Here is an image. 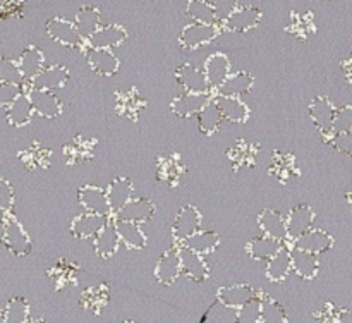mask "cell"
<instances>
[{
	"instance_id": "cell-52",
	"label": "cell",
	"mask_w": 352,
	"mask_h": 323,
	"mask_svg": "<svg viewBox=\"0 0 352 323\" xmlns=\"http://www.w3.org/2000/svg\"><path fill=\"white\" fill-rule=\"evenodd\" d=\"M21 89H23V85L0 81V109H9L10 103L23 93Z\"/></svg>"
},
{
	"instance_id": "cell-9",
	"label": "cell",
	"mask_w": 352,
	"mask_h": 323,
	"mask_svg": "<svg viewBox=\"0 0 352 323\" xmlns=\"http://www.w3.org/2000/svg\"><path fill=\"white\" fill-rule=\"evenodd\" d=\"M285 222H287V237L296 241L306 230L311 229L315 222V212L309 205H298L289 212Z\"/></svg>"
},
{
	"instance_id": "cell-60",
	"label": "cell",
	"mask_w": 352,
	"mask_h": 323,
	"mask_svg": "<svg viewBox=\"0 0 352 323\" xmlns=\"http://www.w3.org/2000/svg\"><path fill=\"white\" fill-rule=\"evenodd\" d=\"M2 322H3V309L0 308V323H2Z\"/></svg>"
},
{
	"instance_id": "cell-1",
	"label": "cell",
	"mask_w": 352,
	"mask_h": 323,
	"mask_svg": "<svg viewBox=\"0 0 352 323\" xmlns=\"http://www.w3.org/2000/svg\"><path fill=\"white\" fill-rule=\"evenodd\" d=\"M6 234H3V244L7 249L16 256H26L33 249V243H31L30 234L23 227V223L12 216L10 213L6 215Z\"/></svg>"
},
{
	"instance_id": "cell-41",
	"label": "cell",
	"mask_w": 352,
	"mask_h": 323,
	"mask_svg": "<svg viewBox=\"0 0 352 323\" xmlns=\"http://www.w3.org/2000/svg\"><path fill=\"white\" fill-rule=\"evenodd\" d=\"M182 172H184V167H182L179 155H172V157L162 158L158 162V177L162 181L168 182L172 188H175L179 184V179H181Z\"/></svg>"
},
{
	"instance_id": "cell-17",
	"label": "cell",
	"mask_w": 352,
	"mask_h": 323,
	"mask_svg": "<svg viewBox=\"0 0 352 323\" xmlns=\"http://www.w3.org/2000/svg\"><path fill=\"white\" fill-rule=\"evenodd\" d=\"M205 74L208 79L210 88L219 89L222 86V82L226 81L230 76V60L226 54L219 52V54H213L206 58L205 62Z\"/></svg>"
},
{
	"instance_id": "cell-14",
	"label": "cell",
	"mask_w": 352,
	"mask_h": 323,
	"mask_svg": "<svg viewBox=\"0 0 352 323\" xmlns=\"http://www.w3.org/2000/svg\"><path fill=\"white\" fill-rule=\"evenodd\" d=\"M175 79H177V82L186 89V91L208 93L210 89L205 71L198 69L196 65L182 64L181 67L175 71Z\"/></svg>"
},
{
	"instance_id": "cell-5",
	"label": "cell",
	"mask_w": 352,
	"mask_h": 323,
	"mask_svg": "<svg viewBox=\"0 0 352 323\" xmlns=\"http://www.w3.org/2000/svg\"><path fill=\"white\" fill-rule=\"evenodd\" d=\"M79 205L86 210V212L100 213V215H109L112 212L109 203V194H107V189L98 188V186H85V188L79 189L78 192Z\"/></svg>"
},
{
	"instance_id": "cell-7",
	"label": "cell",
	"mask_w": 352,
	"mask_h": 323,
	"mask_svg": "<svg viewBox=\"0 0 352 323\" xmlns=\"http://www.w3.org/2000/svg\"><path fill=\"white\" fill-rule=\"evenodd\" d=\"M258 296H260V292L248 284L227 285V287H220L217 291V299H219L220 304L229 306V308L236 309V311L237 308H241V306L246 304L251 299L258 298Z\"/></svg>"
},
{
	"instance_id": "cell-32",
	"label": "cell",
	"mask_w": 352,
	"mask_h": 323,
	"mask_svg": "<svg viewBox=\"0 0 352 323\" xmlns=\"http://www.w3.org/2000/svg\"><path fill=\"white\" fill-rule=\"evenodd\" d=\"M253 85H254L253 76L246 71H239L230 74L217 91H219V95H226V96H243L251 91Z\"/></svg>"
},
{
	"instance_id": "cell-4",
	"label": "cell",
	"mask_w": 352,
	"mask_h": 323,
	"mask_svg": "<svg viewBox=\"0 0 352 323\" xmlns=\"http://www.w3.org/2000/svg\"><path fill=\"white\" fill-rule=\"evenodd\" d=\"M31 103L34 107V112L38 115L45 117V119H55L62 113V103L57 98L52 89H40V88H31L28 89Z\"/></svg>"
},
{
	"instance_id": "cell-16",
	"label": "cell",
	"mask_w": 352,
	"mask_h": 323,
	"mask_svg": "<svg viewBox=\"0 0 352 323\" xmlns=\"http://www.w3.org/2000/svg\"><path fill=\"white\" fill-rule=\"evenodd\" d=\"M309 117L315 122V126L322 131L323 134H333V119H336V109L330 103L327 96H318L309 105Z\"/></svg>"
},
{
	"instance_id": "cell-30",
	"label": "cell",
	"mask_w": 352,
	"mask_h": 323,
	"mask_svg": "<svg viewBox=\"0 0 352 323\" xmlns=\"http://www.w3.org/2000/svg\"><path fill=\"white\" fill-rule=\"evenodd\" d=\"M116 107L119 115L129 117V119H138L141 110L144 109V100L136 88H129L126 91L117 93Z\"/></svg>"
},
{
	"instance_id": "cell-8",
	"label": "cell",
	"mask_w": 352,
	"mask_h": 323,
	"mask_svg": "<svg viewBox=\"0 0 352 323\" xmlns=\"http://www.w3.org/2000/svg\"><path fill=\"white\" fill-rule=\"evenodd\" d=\"M261 21V12L256 7H237L226 21H223V26L227 31H232V33H246V31L253 30L260 24Z\"/></svg>"
},
{
	"instance_id": "cell-58",
	"label": "cell",
	"mask_w": 352,
	"mask_h": 323,
	"mask_svg": "<svg viewBox=\"0 0 352 323\" xmlns=\"http://www.w3.org/2000/svg\"><path fill=\"white\" fill-rule=\"evenodd\" d=\"M3 234H6V222H0V244L3 243Z\"/></svg>"
},
{
	"instance_id": "cell-53",
	"label": "cell",
	"mask_w": 352,
	"mask_h": 323,
	"mask_svg": "<svg viewBox=\"0 0 352 323\" xmlns=\"http://www.w3.org/2000/svg\"><path fill=\"white\" fill-rule=\"evenodd\" d=\"M329 141L339 153L346 155V157H352V131L333 133L332 137H329Z\"/></svg>"
},
{
	"instance_id": "cell-29",
	"label": "cell",
	"mask_w": 352,
	"mask_h": 323,
	"mask_svg": "<svg viewBox=\"0 0 352 323\" xmlns=\"http://www.w3.org/2000/svg\"><path fill=\"white\" fill-rule=\"evenodd\" d=\"M292 267L299 277L305 280H313L318 275V258L315 253H309V251L296 246L292 249Z\"/></svg>"
},
{
	"instance_id": "cell-33",
	"label": "cell",
	"mask_w": 352,
	"mask_h": 323,
	"mask_svg": "<svg viewBox=\"0 0 352 323\" xmlns=\"http://www.w3.org/2000/svg\"><path fill=\"white\" fill-rule=\"evenodd\" d=\"M282 241L274 239L270 236H261V237H254L251 239L250 243L246 244V251L251 258L254 260H270L274 254H277L278 251L282 249Z\"/></svg>"
},
{
	"instance_id": "cell-36",
	"label": "cell",
	"mask_w": 352,
	"mask_h": 323,
	"mask_svg": "<svg viewBox=\"0 0 352 323\" xmlns=\"http://www.w3.org/2000/svg\"><path fill=\"white\" fill-rule=\"evenodd\" d=\"M258 153H260V146L239 140L232 148H230L227 157H229V160L232 162L234 168L239 170V168L243 167H251V165L254 164V160H256Z\"/></svg>"
},
{
	"instance_id": "cell-10",
	"label": "cell",
	"mask_w": 352,
	"mask_h": 323,
	"mask_svg": "<svg viewBox=\"0 0 352 323\" xmlns=\"http://www.w3.org/2000/svg\"><path fill=\"white\" fill-rule=\"evenodd\" d=\"M86 60L89 67L100 76H113L119 71V58L113 55L110 48L89 47L86 50Z\"/></svg>"
},
{
	"instance_id": "cell-55",
	"label": "cell",
	"mask_w": 352,
	"mask_h": 323,
	"mask_svg": "<svg viewBox=\"0 0 352 323\" xmlns=\"http://www.w3.org/2000/svg\"><path fill=\"white\" fill-rule=\"evenodd\" d=\"M213 7H215L217 19L223 23L239 7V0H213Z\"/></svg>"
},
{
	"instance_id": "cell-45",
	"label": "cell",
	"mask_w": 352,
	"mask_h": 323,
	"mask_svg": "<svg viewBox=\"0 0 352 323\" xmlns=\"http://www.w3.org/2000/svg\"><path fill=\"white\" fill-rule=\"evenodd\" d=\"M74 23L82 36H91V34L100 27V10L91 5L82 7V9L76 14Z\"/></svg>"
},
{
	"instance_id": "cell-39",
	"label": "cell",
	"mask_w": 352,
	"mask_h": 323,
	"mask_svg": "<svg viewBox=\"0 0 352 323\" xmlns=\"http://www.w3.org/2000/svg\"><path fill=\"white\" fill-rule=\"evenodd\" d=\"M222 120H223L222 110H220V107L217 105L215 100L206 103V105L198 112V126L203 134L215 133V131L220 127V124H222Z\"/></svg>"
},
{
	"instance_id": "cell-11",
	"label": "cell",
	"mask_w": 352,
	"mask_h": 323,
	"mask_svg": "<svg viewBox=\"0 0 352 323\" xmlns=\"http://www.w3.org/2000/svg\"><path fill=\"white\" fill-rule=\"evenodd\" d=\"M69 71L60 64L48 65L43 67L31 81H28V86L31 88H40V89H58L67 82Z\"/></svg>"
},
{
	"instance_id": "cell-47",
	"label": "cell",
	"mask_w": 352,
	"mask_h": 323,
	"mask_svg": "<svg viewBox=\"0 0 352 323\" xmlns=\"http://www.w3.org/2000/svg\"><path fill=\"white\" fill-rule=\"evenodd\" d=\"M261 322L284 323L287 322V313L272 298H261Z\"/></svg>"
},
{
	"instance_id": "cell-19",
	"label": "cell",
	"mask_w": 352,
	"mask_h": 323,
	"mask_svg": "<svg viewBox=\"0 0 352 323\" xmlns=\"http://www.w3.org/2000/svg\"><path fill=\"white\" fill-rule=\"evenodd\" d=\"M34 113V107L28 93H21L7 109V122L12 127H24L31 122Z\"/></svg>"
},
{
	"instance_id": "cell-24",
	"label": "cell",
	"mask_w": 352,
	"mask_h": 323,
	"mask_svg": "<svg viewBox=\"0 0 352 323\" xmlns=\"http://www.w3.org/2000/svg\"><path fill=\"white\" fill-rule=\"evenodd\" d=\"M107 194H109V203L110 208H112V213H117L122 206H126L134 198V186L129 179L117 177L109 186Z\"/></svg>"
},
{
	"instance_id": "cell-3",
	"label": "cell",
	"mask_w": 352,
	"mask_h": 323,
	"mask_svg": "<svg viewBox=\"0 0 352 323\" xmlns=\"http://www.w3.org/2000/svg\"><path fill=\"white\" fill-rule=\"evenodd\" d=\"M47 34L57 43L65 47H79L82 43V34L79 33L76 23L62 17H54L47 23Z\"/></svg>"
},
{
	"instance_id": "cell-59",
	"label": "cell",
	"mask_w": 352,
	"mask_h": 323,
	"mask_svg": "<svg viewBox=\"0 0 352 323\" xmlns=\"http://www.w3.org/2000/svg\"><path fill=\"white\" fill-rule=\"evenodd\" d=\"M6 215L7 213L3 212V210H0V222H2V220H6Z\"/></svg>"
},
{
	"instance_id": "cell-51",
	"label": "cell",
	"mask_w": 352,
	"mask_h": 323,
	"mask_svg": "<svg viewBox=\"0 0 352 323\" xmlns=\"http://www.w3.org/2000/svg\"><path fill=\"white\" fill-rule=\"evenodd\" d=\"M347 131H352V105L337 109L333 119V133H347Z\"/></svg>"
},
{
	"instance_id": "cell-6",
	"label": "cell",
	"mask_w": 352,
	"mask_h": 323,
	"mask_svg": "<svg viewBox=\"0 0 352 323\" xmlns=\"http://www.w3.org/2000/svg\"><path fill=\"white\" fill-rule=\"evenodd\" d=\"M201 213L198 212V208L195 206H184L181 212L177 213L174 220V227H172V232L177 241H186L189 236H192L195 232H198L201 229Z\"/></svg>"
},
{
	"instance_id": "cell-27",
	"label": "cell",
	"mask_w": 352,
	"mask_h": 323,
	"mask_svg": "<svg viewBox=\"0 0 352 323\" xmlns=\"http://www.w3.org/2000/svg\"><path fill=\"white\" fill-rule=\"evenodd\" d=\"M120 244L119 232H117L116 222H107L105 227L95 236V251L102 258H110L117 253Z\"/></svg>"
},
{
	"instance_id": "cell-15",
	"label": "cell",
	"mask_w": 352,
	"mask_h": 323,
	"mask_svg": "<svg viewBox=\"0 0 352 323\" xmlns=\"http://www.w3.org/2000/svg\"><path fill=\"white\" fill-rule=\"evenodd\" d=\"M179 249H181L182 271H184V274L195 282L206 280V278H208L210 270H208V265H206L205 261V256L188 246H181Z\"/></svg>"
},
{
	"instance_id": "cell-34",
	"label": "cell",
	"mask_w": 352,
	"mask_h": 323,
	"mask_svg": "<svg viewBox=\"0 0 352 323\" xmlns=\"http://www.w3.org/2000/svg\"><path fill=\"white\" fill-rule=\"evenodd\" d=\"M270 174L275 175L280 182H289L292 177H298L299 170L296 167V160L291 153L284 151H275L272 155Z\"/></svg>"
},
{
	"instance_id": "cell-20",
	"label": "cell",
	"mask_w": 352,
	"mask_h": 323,
	"mask_svg": "<svg viewBox=\"0 0 352 323\" xmlns=\"http://www.w3.org/2000/svg\"><path fill=\"white\" fill-rule=\"evenodd\" d=\"M210 102L208 93H191L186 91L184 95L177 96L172 102V112L177 117H191L198 115L199 110Z\"/></svg>"
},
{
	"instance_id": "cell-46",
	"label": "cell",
	"mask_w": 352,
	"mask_h": 323,
	"mask_svg": "<svg viewBox=\"0 0 352 323\" xmlns=\"http://www.w3.org/2000/svg\"><path fill=\"white\" fill-rule=\"evenodd\" d=\"M188 16L191 17L195 23L203 24H215L217 14L213 3L206 2V0H189L188 2Z\"/></svg>"
},
{
	"instance_id": "cell-57",
	"label": "cell",
	"mask_w": 352,
	"mask_h": 323,
	"mask_svg": "<svg viewBox=\"0 0 352 323\" xmlns=\"http://www.w3.org/2000/svg\"><path fill=\"white\" fill-rule=\"evenodd\" d=\"M342 71H344V74H346V79H347V81H351V82H352V55H351L349 58H347L346 62H344Z\"/></svg>"
},
{
	"instance_id": "cell-48",
	"label": "cell",
	"mask_w": 352,
	"mask_h": 323,
	"mask_svg": "<svg viewBox=\"0 0 352 323\" xmlns=\"http://www.w3.org/2000/svg\"><path fill=\"white\" fill-rule=\"evenodd\" d=\"M0 81L23 85L24 76L19 67V60H14L10 57H0Z\"/></svg>"
},
{
	"instance_id": "cell-42",
	"label": "cell",
	"mask_w": 352,
	"mask_h": 323,
	"mask_svg": "<svg viewBox=\"0 0 352 323\" xmlns=\"http://www.w3.org/2000/svg\"><path fill=\"white\" fill-rule=\"evenodd\" d=\"M109 302V289L105 285H96V287L86 289L79 304L91 313H100Z\"/></svg>"
},
{
	"instance_id": "cell-54",
	"label": "cell",
	"mask_w": 352,
	"mask_h": 323,
	"mask_svg": "<svg viewBox=\"0 0 352 323\" xmlns=\"http://www.w3.org/2000/svg\"><path fill=\"white\" fill-rule=\"evenodd\" d=\"M14 206V188L7 179L0 177V210L10 213Z\"/></svg>"
},
{
	"instance_id": "cell-21",
	"label": "cell",
	"mask_w": 352,
	"mask_h": 323,
	"mask_svg": "<svg viewBox=\"0 0 352 323\" xmlns=\"http://www.w3.org/2000/svg\"><path fill=\"white\" fill-rule=\"evenodd\" d=\"M88 40L89 47L116 48L126 40V30L117 24H107V26H100L91 36H88Z\"/></svg>"
},
{
	"instance_id": "cell-56",
	"label": "cell",
	"mask_w": 352,
	"mask_h": 323,
	"mask_svg": "<svg viewBox=\"0 0 352 323\" xmlns=\"http://www.w3.org/2000/svg\"><path fill=\"white\" fill-rule=\"evenodd\" d=\"M316 320L320 322H339L344 318V311L340 308H336L332 302H327L322 309L315 315Z\"/></svg>"
},
{
	"instance_id": "cell-50",
	"label": "cell",
	"mask_w": 352,
	"mask_h": 323,
	"mask_svg": "<svg viewBox=\"0 0 352 323\" xmlns=\"http://www.w3.org/2000/svg\"><path fill=\"white\" fill-rule=\"evenodd\" d=\"M26 0H0V19L9 21L23 17Z\"/></svg>"
},
{
	"instance_id": "cell-43",
	"label": "cell",
	"mask_w": 352,
	"mask_h": 323,
	"mask_svg": "<svg viewBox=\"0 0 352 323\" xmlns=\"http://www.w3.org/2000/svg\"><path fill=\"white\" fill-rule=\"evenodd\" d=\"M285 30H287V33H291L292 36L306 40V38L315 31V19H313V14L292 12L291 21H289V24L285 26Z\"/></svg>"
},
{
	"instance_id": "cell-49",
	"label": "cell",
	"mask_w": 352,
	"mask_h": 323,
	"mask_svg": "<svg viewBox=\"0 0 352 323\" xmlns=\"http://www.w3.org/2000/svg\"><path fill=\"white\" fill-rule=\"evenodd\" d=\"M237 322L243 323H254V322H261V298L251 299L248 301L246 304H243L241 308H237V315H236Z\"/></svg>"
},
{
	"instance_id": "cell-2",
	"label": "cell",
	"mask_w": 352,
	"mask_h": 323,
	"mask_svg": "<svg viewBox=\"0 0 352 323\" xmlns=\"http://www.w3.org/2000/svg\"><path fill=\"white\" fill-rule=\"evenodd\" d=\"M217 34H219V27L215 24L192 23L182 30L181 36H179V43L186 50H195V48H199L215 40Z\"/></svg>"
},
{
	"instance_id": "cell-26",
	"label": "cell",
	"mask_w": 352,
	"mask_h": 323,
	"mask_svg": "<svg viewBox=\"0 0 352 323\" xmlns=\"http://www.w3.org/2000/svg\"><path fill=\"white\" fill-rule=\"evenodd\" d=\"M294 270L292 267V251L289 247H282L277 254L268 260L267 277L270 282H282L289 277V274Z\"/></svg>"
},
{
	"instance_id": "cell-37",
	"label": "cell",
	"mask_w": 352,
	"mask_h": 323,
	"mask_svg": "<svg viewBox=\"0 0 352 323\" xmlns=\"http://www.w3.org/2000/svg\"><path fill=\"white\" fill-rule=\"evenodd\" d=\"M182 246H188L191 249L198 251L199 254H212L213 251L219 247L220 244V237L219 234L213 232V230H201L199 229L198 232H195L192 236H189L188 239L182 241Z\"/></svg>"
},
{
	"instance_id": "cell-12",
	"label": "cell",
	"mask_w": 352,
	"mask_h": 323,
	"mask_svg": "<svg viewBox=\"0 0 352 323\" xmlns=\"http://www.w3.org/2000/svg\"><path fill=\"white\" fill-rule=\"evenodd\" d=\"M107 215H100V213L86 212L85 215H79L72 220L71 223V232L72 236L78 239H93L100 230L105 227Z\"/></svg>"
},
{
	"instance_id": "cell-28",
	"label": "cell",
	"mask_w": 352,
	"mask_h": 323,
	"mask_svg": "<svg viewBox=\"0 0 352 323\" xmlns=\"http://www.w3.org/2000/svg\"><path fill=\"white\" fill-rule=\"evenodd\" d=\"M116 227L117 232H119L120 243L126 247H129V249H141V247L146 246V236L141 230L140 223L131 222V220L116 219Z\"/></svg>"
},
{
	"instance_id": "cell-61",
	"label": "cell",
	"mask_w": 352,
	"mask_h": 323,
	"mask_svg": "<svg viewBox=\"0 0 352 323\" xmlns=\"http://www.w3.org/2000/svg\"><path fill=\"white\" fill-rule=\"evenodd\" d=\"M347 199H349V203L352 205V192H351V194H347Z\"/></svg>"
},
{
	"instance_id": "cell-25",
	"label": "cell",
	"mask_w": 352,
	"mask_h": 323,
	"mask_svg": "<svg viewBox=\"0 0 352 323\" xmlns=\"http://www.w3.org/2000/svg\"><path fill=\"white\" fill-rule=\"evenodd\" d=\"M258 225L265 236H270L274 239L284 241L287 239V222L284 216L275 210H265L258 216Z\"/></svg>"
},
{
	"instance_id": "cell-18",
	"label": "cell",
	"mask_w": 352,
	"mask_h": 323,
	"mask_svg": "<svg viewBox=\"0 0 352 323\" xmlns=\"http://www.w3.org/2000/svg\"><path fill=\"white\" fill-rule=\"evenodd\" d=\"M294 244L301 249L309 251V253L315 254H323L333 246V237L330 236L329 232L322 229H309L306 230L302 236H299L298 239L294 241Z\"/></svg>"
},
{
	"instance_id": "cell-38",
	"label": "cell",
	"mask_w": 352,
	"mask_h": 323,
	"mask_svg": "<svg viewBox=\"0 0 352 323\" xmlns=\"http://www.w3.org/2000/svg\"><path fill=\"white\" fill-rule=\"evenodd\" d=\"M17 157L21 158V162H23L30 170H36V168H47L48 165H50L52 151L48 150V148L41 146L40 143H33L30 148L19 151Z\"/></svg>"
},
{
	"instance_id": "cell-40",
	"label": "cell",
	"mask_w": 352,
	"mask_h": 323,
	"mask_svg": "<svg viewBox=\"0 0 352 323\" xmlns=\"http://www.w3.org/2000/svg\"><path fill=\"white\" fill-rule=\"evenodd\" d=\"M76 274H78V267L71 261L58 260L54 267L48 270V275L54 280L55 287L64 289L67 285H72L76 282Z\"/></svg>"
},
{
	"instance_id": "cell-35",
	"label": "cell",
	"mask_w": 352,
	"mask_h": 323,
	"mask_svg": "<svg viewBox=\"0 0 352 323\" xmlns=\"http://www.w3.org/2000/svg\"><path fill=\"white\" fill-rule=\"evenodd\" d=\"M19 67L23 71L24 81H31L45 67V57L40 48L28 45L19 57Z\"/></svg>"
},
{
	"instance_id": "cell-13",
	"label": "cell",
	"mask_w": 352,
	"mask_h": 323,
	"mask_svg": "<svg viewBox=\"0 0 352 323\" xmlns=\"http://www.w3.org/2000/svg\"><path fill=\"white\" fill-rule=\"evenodd\" d=\"M182 271L181 263V249H168L164 253V256L158 260L157 267H155V277L158 282L165 285H170L177 280V277Z\"/></svg>"
},
{
	"instance_id": "cell-31",
	"label": "cell",
	"mask_w": 352,
	"mask_h": 323,
	"mask_svg": "<svg viewBox=\"0 0 352 323\" xmlns=\"http://www.w3.org/2000/svg\"><path fill=\"white\" fill-rule=\"evenodd\" d=\"M217 105L222 110L223 119L230 120V122H246L250 110H248L246 103L239 98V96H226L219 95L215 98Z\"/></svg>"
},
{
	"instance_id": "cell-44",
	"label": "cell",
	"mask_w": 352,
	"mask_h": 323,
	"mask_svg": "<svg viewBox=\"0 0 352 323\" xmlns=\"http://www.w3.org/2000/svg\"><path fill=\"white\" fill-rule=\"evenodd\" d=\"M30 320V302L24 298L9 299L3 308V322L6 323H24Z\"/></svg>"
},
{
	"instance_id": "cell-23",
	"label": "cell",
	"mask_w": 352,
	"mask_h": 323,
	"mask_svg": "<svg viewBox=\"0 0 352 323\" xmlns=\"http://www.w3.org/2000/svg\"><path fill=\"white\" fill-rule=\"evenodd\" d=\"M95 144L96 141L91 140V137L76 136L71 143H67L64 146L65 162L69 165H78L89 160L93 157V151H95Z\"/></svg>"
},
{
	"instance_id": "cell-22",
	"label": "cell",
	"mask_w": 352,
	"mask_h": 323,
	"mask_svg": "<svg viewBox=\"0 0 352 323\" xmlns=\"http://www.w3.org/2000/svg\"><path fill=\"white\" fill-rule=\"evenodd\" d=\"M155 212V205L146 198H133L126 206L119 210L116 213V219H122V220H131V222H146L153 216Z\"/></svg>"
}]
</instances>
